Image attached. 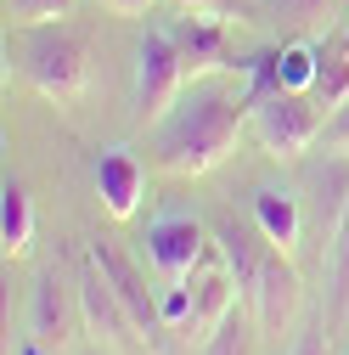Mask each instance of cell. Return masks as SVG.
Segmentation results:
<instances>
[{"instance_id":"cell-19","label":"cell","mask_w":349,"mask_h":355,"mask_svg":"<svg viewBox=\"0 0 349 355\" xmlns=\"http://www.w3.org/2000/svg\"><path fill=\"white\" fill-rule=\"evenodd\" d=\"M73 6H79V0H6V17L17 28H46V23L73 17Z\"/></svg>"},{"instance_id":"cell-4","label":"cell","mask_w":349,"mask_h":355,"mask_svg":"<svg viewBox=\"0 0 349 355\" xmlns=\"http://www.w3.org/2000/svg\"><path fill=\"white\" fill-rule=\"evenodd\" d=\"M186 57H181V46H174V34L158 23V28H147L141 40H136V62H129V119L136 124H158L169 107H174V96L186 91Z\"/></svg>"},{"instance_id":"cell-25","label":"cell","mask_w":349,"mask_h":355,"mask_svg":"<svg viewBox=\"0 0 349 355\" xmlns=\"http://www.w3.org/2000/svg\"><path fill=\"white\" fill-rule=\"evenodd\" d=\"M343 40H349V28H343Z\"/></svg>"},{"instance_id":"cell-15","label":"cell","mask_w":349,"mask_h":355,"mask_svg":"<svg viewBox=\"0 0 349 355\" xmlns=\"http://www.w3.org/2000/svg\"><path fill=\"white\" fill-rule=\"evenodd\" d=\"M310 96L332 113L349 96V40L343 46H316V79H310Z\"/></svg>"},{"instance_id":"cell-14","label":"cell","mask_w":349,"mask_h":355,"mask_svg":"<svg viewBox=\"0 0 349 355\" xmlns=\"http://www.w3.org/2000/svg\"><path fill=\"white\" fill-rule=\"evenodd\" d=\"M0 248L6 259H23L34 248V198L6 175V187H0Z\"/></svg>"},{"instance_id":"cell-10","label":"cell","mask_w":349,"mask_h":355,"mask_svg":"<svg viewBox=\"0 0 349 355\" xmlns=\"http://www.w3.org/2000/svg\"><path fill=\"white\" fill-rule=\"evenodd\" d=\"M96 265V271L118 288V299L129 304V316H136V327H147V333H163V310H158V299L147 293V277L136 271V259H124L118 254V243H107V237H96L91 243V254H84Z\"/></svg>"},{"instance_id":"cell-2","label":"cell","mask_w":349,"mask_h":355,"mask_svg":"<svg viewBox=\"0 0 349 355\" xmlns=\"http://www.w3.org/2000/svg\"><path fill=\"white\" fill-rule=\"evenodd\" d=\"M17 73L34 85L46 102L68 107L91 91V40L68 23H46L28 28V40L17 46Z\"/></svg>"},{"instance_id":"cell-11","label":"cell","mask_w":349,"mask_h":355,"mask_svg":"<svg viewBox=\"0 0 349 355\" xmlns=\"http://www.w3.org/2000/svg\"><path fill=\"white\" fill-rule=\"evenodd\" d=\"M73 322H84L79 310V288H68L57 271L34 277V310H28V338H46L51 349L73 338Z\"/></svg>"},{"instance_id":"cell-7","label":"cell","mask_w":349,"mask_h":355,"mask_svg":"<svg viewBox=\"0 0 349 355\" xmlns=\"http://www.w3.org/2000/svg\"><path fill=\"white\" fill-rule=\"evenodd\" d=\"M253 299V316L265 333H287L293 316H298V299H304V282H298V265L287 259V248H265V259H259V277L248 288Z\"/></svg>"},{"instance_id":"cell-17","label":"cell","mask_w":349,"mask_h":355,"mask_svg":"<svg viewBox=\"0 0 349 355\" xmlns=\"http://www.w3.org/2000/svg\"><path fill=\"white\" fill-rule=\"evenodd\" d=\"M214 243H220L226 265L237 271V282H242V293H248V288H253V277H259V259H265V248H259V243H253L242 226H231V220H226L220 232H214Z\"/></svg>"},{"instance_id":"cell-5","label":"cell","mask_w":349,"mask_h":355,"mask_svg":"<svg viewBox=\"0 0 349 355\" xmlns=\"http://www.w3.org/2000/svg\"><path fill=\"white\" fill-rule=\"evenodd\" d=\"M141 248H147V265H152L163 282L192 277V271H197V259L208 254L197 214H186V209H163V214H152V220H147Z\"/></svg>"},{"instance_id":"cell-18","label":"cell","mask_w":349,"mask_h":355,"mask_svg":"<svg viewBox=\"0 0 349 355\" xmlns=\"http://www.w3.org/2000/svg\"><path fill=\"white\" fill-rule=\"evenodd\" d=\"M253 344H259V316H248V310L237 304L231 316L208 333V344H203V355H253Z\"/></svg>"},{"instance_id":"cell-24","label":"cell","mask_w":349,"mask_h":355,"mask_svg":"<svg viewBox=\"0 0 349 355\" xmlns=\"http://www.w3.org/2000/svg\"><path fill=\"white\" fill-rule=\"evenodd\" d=\"M17 355H57V349H51V344H46V338H28V344H23V349H17Z\"/></svg>"},{"instance_id":"cell-23","label":"cell","mask_w":349,"mask_h":355,"mask_svg":"<svg viewBox=\"0 0 349 355\" xmlns=\"http://www.w3.org/2000/svg\"><path fill=\"white\" fill-rule=\"evenodd\" d=\"M96 6H107L113 17H147V12L158 6V0H96Z\"/></svg>"},{"instance_id":"cell-1","label":"cell","mask_w":349,"mask_h":355,"mask_svg":"<svg viewBox=\"0 0 349 355\" xmlns=\"http://www.w3.org/2000/svg\"><path fill=\"white\" fill-rule=\"evenodd\" d=\"M248 107H253V91L237 85L231 73H208V79H192L174 107L147 124L152 130V164L174 181H197V175L220 169L248 124Z\"/></svg>"},{"instance_id":"cell-13","label":"cell","mask_w":349,"mask_h":355,"mask_svg":"<svg viewBox=\"0 0 349 355\" xmlns=\"http://www.w3.org/2000/svg\"><path fill=\"white\" fill-rule=\"evenodd\" d=\"M253 226H259L265 243H276V248L293 254V243H298V232H304L298 192H293L287 181H259V187H253Z\"/></svg>"},{"instance_id":"cell-22","label":"cell","mask_w":349,"mask_h":355,"mask_svg":"<svg viewBox=\"0 0 349 355\" xmlns=\"http://www.w3.org/2000/svg\"><path fill=\"white\" fill-rule=\"evenodd\" d=\"M181 6L186 12H203V17H226V23L237 17V0H181Z\"/></svg>"},{"instance_id":"cell-21","label":"cell","mask_w":349,"mask_h":355,"mask_svg":"<svg viewBox=\"0 0 349 355\" xmlns=\"http://www.w3.org/2000/svg\"><path fill=\"white\" fill-rule=\"evenodd\" d=\"M321 141L332 147V153H349V96L327 113V130H321Z\"/></svg>"},{"instance_id":"cell-12","label":"cell","mask_w":349,"mask_h":355,"mask_svg":"<svg viewBox=\"0 0 349 355\" xmlns=\"http://www.w3.org/2000/svg\"><path fill=\"white\" fill-rule=\"evenodd\" d=\"M79 310H84V327H96L102 338H113V344H124V338H136L129 327H136V316H129V304L118 299V288L96 271L91 259H84V271H79Z\"/></svg>"},{"instance_id":"cell-16","label":"cell","mask_w":349,"mask_h":355,"mask_svg":"<svg viewBox=\"0 0 349 355\" xmlns=\"http://www.w3.org/2000/svg\"><path fill=\"white\" fill-rule=\"evenodd\" d=\"M327 282H332V304H327V316L343 322L349 316V203L338 214V226L327 237Z\"/></svg>"},{"instance_id":"cell-8","label":"cell","mask_w":349,"mask_h":355,"mask_svg":"<svg viewBox=\"0 0 349 355\" xmlns=\"http://www.w3.org/2000/svg\"><path fill=\"white\" fill-rule=\"evenodd\" d=\"M174 34V46L186 57V73L192 79H208V73H231V40H226V17H203V12H186V17H169L163 23Z\"/></svg>"},{"instance_id":"cell-3","label":"cell","mask_w":349,"mask_h":355,"mask_svg":"<svg viewBox=\"0 0 349 355\" xmlns=\"http://www.w3.org/2000/svg\"><path fill=\"white\" fill-rule=\"evenodd\" d=\"M248 130L259 136V147H265L271 158H304L321 141V130H327V107L310 91H287V85H276V91H259L253 96Z\"/></svg>"},{"instance_id":"cell-6","label":"cell","mask_w":349,"mask_h":355,"mask_svg":"<svg viewBox=\"0 0 349 355\" xmlns=\"http://www.w3.org/2000/svg\"><path fill=\"white\" fill-rule=\"evenodd\" d=\"M186 288H192V322H186V333H181V338L208 344V333H214V327H220L231 310H237L242 282H237V271L226 265V254H203V259H197V271L186 277Z\"/></svg>"},{"instance_id":"cell-9","label":"cell","mask_w":349,"mask_h":355,"mask_svg":"<svg viewBox=\"0 0 349 355\" xmlns=\"http://www.w3.org/2000/svg\"><path fill=\"white\" fill-rule=\"evenodd\" d=\"M91 181H96V198H102V209H107L113 220H129V214L141 209L147 169H141V158L129 153V147H107V153H96Z\"/></svg>"},{"instance_id":"cell-20","label":"cell","mask_w":349,"mask_h":355,"mask_svg":"<svg viewBox=\"0 0 349 355\" xmlns=\"http://www.w3.org/2000/svg\"><path fill=\"white\" fill-rule=\"evenodd\" d=\"M271 12L282 23H298V28H321L327 12H332V0H271Z\"/></svg>"}]
</instances>
